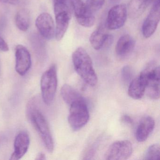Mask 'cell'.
<instances>
[{"mask_svg": "<svg viewBox=\"0 0 160 160\" xmlns=\"http://www.w3.org/2000/svg\"><path fill=\"white\" fill-rule=\"evenodd\" d=\"M37 99H31L27 105V115L40 136L48 151H54V143L48 122L39 107Z\"/></svg>", "mask_w": 160, "mask_h": 160, "instance_id": "obj_1", "label": "cell"}, {"mask_svg": "<svg viewBox=\"0 0 160 160\" xmlns=\"http://www.w3.org/2000/svg\"><path fill=\"white\" fill-rule=\"evenodd\" d=\"M72 60L76 72L84 82L91 87L96 86L98 77L87 51L83 48H78L73 53Z\"/></svg>", "mask_w": 160, "mask_h": 160, "instance_id": "obj_2", "label": "cell"}, {"mask_svg": "<svg viewBox=\"0 0 160 160\" xmlns=\"http://www.w3.org/2000/svg\"><path fill=\"white\" fill-rule=\"evenodd\" d=\"M58 79L57 66L51 65L42 77L41 88L42 98L47 105L53 103L58 88Z\"/></svg>", "mask_w": 160, "mask_h": 160, "instance_id": "obj_3", "label": "cell"}, {"mask_svg": "<svg viewBox=\"0 0 160 160\" xmlns=\"http://www.w3.org/2000/svg\"><path fill=\"white\" fill-rule=\"evenodd\" d=\"M160 66L153 62L149 63L140 75L146 82L147 95L152 100L160 98Z\"/></svg>", "mask_w": 160, "mask_h": 160, "instance_id": "obj_4", "label": "cell"}, {"mask_svg": "<svg viewBox=\"0 0 160 160\" xmlns=\"http://www.w3.org/2000/svg\"><path fill=\"white\" fill-rule=\"evenodd\" d=\"M68 122L73 131H78L86 125L89 119V112L84 99L74 102L70 105Z\"/></svg>", "mask_w": 160, "mask_h": 160, "instance_id": "obj_5", "label": "cell"}, {"mask_svg": "<svg viewBox=\"0 0 160 160\" xmlns=\"http://www.w3.org/2000/svg\"><path fill=\"white\" fill-rule=\"evenodd\" d=\"M133 152L132 144L128 140H120L112 143L106 152L105 159L124 160L129 159Z\"/></svg>", "mask_w": 160, "mask_h": 160, "instance_id": "obj_6", "label": "cell"}, {"mask_svg": "<svg viewBox=\"0 0 160 160\" xmlns=\"http://www.w3.org/2000/svg\"><path fill=\"white\" fill-rule=\"evenodd\" d=\"M128 10L124 4H118L110 9L108 14L106 26L108 29L115 30L121 28L127 19Z\"/></svg>", "mask_w": 160, "mask_h": 160, "instance_id": "obj_7", "label": "cell"}, {"mask_svg": "<svg viewBox=\"0 0 160 160\" xmlns=\"http://www.w3.org/2000/svg\"><path fill=\"white\" fill-rule=\"evenodd\" d=\"M77 21L85 28H91L94 25L95 18L93 14L89 11L82 0H70Z\"/></svg>", "mask_w": 160, "mask_h": 160, "instance_id": "obj_8", "label": "cell"}, {"mask_svg": "<svg viewBox=\"0 0 160 160\" xmlns=\"http://www.w3.org/2000/svg\"><path fill=\"white\" fill-rule=\"evenodd\" d=\"M160 20V0H156L142 25V34L144 38H150L153 35Z\"/></svg>", "mask_w": 160, "mask_h": 160, "instance_id": "obj_9", "label": "cell"}, {"mask_svg": "<svg viewBox=\"0 0 160 160\" xmlns=\"http://www.w3.org/2000/svg\"><path fill=\"white\" fill-rule=\"evenodd\" d=\"M15 70L21 76H24L31 67L32 60L30 54L24 46L18 45L15 48Z\"/></svg>", "mask_w": 160, "mask_h": 160, "instance_id": "obj_10", "label": "cell"}, {"mask_svg": "<svg viewBox=\"0 0 160 160\" xmlns=\"http://www.w3.org/2000/svg\"><path fill=\"white\" fill-rule=\"evenodd\" d=\"M35 25L41 35L50 40L55 36V26L52 16L48 13L41 14L36 18Z\"/></svg>", "mask_w": 160, "mask_h": 160, "instance_id": "obj_11", "label": "cell"}, {"mask_svg": "<svg viewBox=\"0 0 160 160\" xmlns=\"http://www.w3.org/2000/svg\"><path fill=\"white\" fill-rule=\"evenodd\" d=\"M30 138L28 133L22 131L18 134L14 140V151L10 160H18L21 159L27 153L30 145Z\"/></svg>", "mask_w": 160, "mask_h": 160, "instance_id": "obj_12", "label": "cell"}, {"mask_svg": "<svg viewBox=\"0 0 160 160\" xmlns=\"http://www.w3.org/2000/svg\"><path fill=\"white\" fill-rule=\"evenodd\" d=\"M56 27L55 37L57 41H60L64 37L69 27L71 18L70 11H63L55 13Z\"/></svg>", "mask_w": 160, "mask_h": 160, "instance_id": "obj_13", "label": "cell"}, {"mask_svg": "<svg viewBox=\"0 0 160 160\" xmlns=\"http://www.w3.org/2000/svg\"><path fill=\"white\" fill-rule=\"evenodd\" d=\"M155 127V121L153 118L146 116L140 120L136 131V138L139 142H143L148 139Z\"/></svg>", "mask_w": 160, "mask_h": 160, "instance_id": "obj_14", "label": "cell"}, {"mask_svg": "<svg viewBox=\"0 0 160 160\" xmlns=\"http://www.w3.org/2000/svg\"><path fill=\"white\" fill-rule=\"evenodd\" d=\"M135 46V41L132 36L128 34L122 35L117 42L116 54L119 58H125L132 53Z\"/></svg>", "mask_w": 160, "mask_h": 160, "instance_id": "obj_15", "label": "cell"}, {"mask_svg": "<svg viewBox=\"0 0 160 160\" xmlns=\"http://www.w3.org/2000/svg\"><path fill=\"white\" fill-rule=\"evenodd\" d=\"M146 91V82L139 75L130 82L128 88V95L135 100H139L144 96Z\"/></svg>", "mask_w": 160, "mask_h": 160, "instance_id": "obj_16", "label": "cell"}, {"mask_svg": "<svg viewBox=\"0 0 160 160\" xmlns=\"http://www.w3.org/2000/svg\"><path fill=\"white\" fill-rule=\"evenodd\" d=\"M156 0H131L128 5V13L132 18H136L143 14L146 9Z\"/></svg>", "mask_w": 160, "mask_h": 160, "instance_id": "obj_17", "label": "cell"}, {"mask_svg": "<svg viewBox=\"0 0 160 160\" xmlns=\"http://www.w3.org/2000/svg\"><path fill=\"white\" fill-rule=\"evenodd\" d=\"M108 35L103 27H99L92 33L90 37V42L92 47L97 50L104 48Z\"/></svg>", "mask_w": 160, "mask_h": 160, "instance_id": "obj_18", "label": "cell"}, {"mask_svg": "<svg viewBox=\"0 0 160 160\" xmlns=\"http://www.w3.org/2000/svg\"><path fill=\"white\" fill-rule=\"evenodd\" d=\"M61 94L63 101L69 106L76 101L84 99L79 92L68 84L62 87Z\"/></svg>", "mask_w": 160, "mask_h": 160, "instance_id": "obj_19", "label": "cell"}, {"mask_svg": "<svg viewBox=\"0 0 160 160\" xmlns=\"http://www.w3.org/2000/svg\"><path fill=\"white\" fill-rule=\"evenodd\" d=\"M15 23L20 30H28L30 25V15L28 10L22 9L18 12L15 16Z\"/></svg>", "mask_w": 160, "mask_h": 160, "instance_id": "obj_20", "label": "cell"}, {"mask_svg": "<svg viewBox=\"0 0 160 160\" xmlns=\"http://www.w3.org/2000/svg\"><path fill=\"white\" fill-rule=\"evenodd\" d=\"M144 157L145 160H159L160 157V145L158 143H155L150 146L146 151Z\"/></svg>", "mask_w": 160, "mask_h": 160, "instance_id": "obj_21", "label": "cell"}, {"mask_svg": "<svg viewBox=\"0 0 160 160\" xmlns=\"http://www.w3.org/2000/svg\"><path fill=\"white\" fill-rule=\"evenodd\" d=\"M105 0H87L86 5L89 11L94 14L102 8Z\"/></svg>", "mask_w": 160, "mask_h": 160, "instance_id": "obj_22", "label": "cell"}, {"mask_svg": "<svg viewBox=\"0 0 160 160\" xmlns=\"http://www.w3.org/2000/svg\"><path fill=\"white\" fill-rule=\"evenodd\" d=\"M132 67L129 65H126L122 67L121 72L122 79L125 83H130L132 80L133 72Z\"/></svg>", "mask_w": 160, "mask_h": 160, "instance_id": "obj_23", "label": "cell"}, {"mask_svg": "<svg viewBox=\"0 0 160 160\" xmlns=\"http://www.w3.org/2000/svg\"><path fill=\"white\" fill-rule=\"evenodd\" d=\"M54 3V12L69 11L68 0H52Z\"/></svg>", "mask_w": 160, "mask_h": 160, "instance_id": "obj_24", "label": "cell"}, {"mask_svg": "<svg viewBox=\"0 0 160 160\" xmlns=\"http://www.w3.org/2000/svg\"><path fill=\"white\" fill-rule=\"evenodd\" d=\"M9 49V46L7 43L0 36V51L7 52Z\"/></svg>", "mask_w": 160, "mask_h": 160, "instance_id": "obj_25", "label": "cell"}, {"mask_svg": "<svg viewBox=\"0 0 160 160\" xmlns=\"http://www.w3.org/2000/svg\"><path fill=\"white\" fill-rule=\"evenodd\" d=\"M23 1L24 0H0V2L12 5H18L22 3Z\"/></svg>", "mask_w": 160, "mask_h": 160, "instance_id": "obj_26", "label": "cell"}, {"mask_svg": "<svg viewBox=\"0 0 160 160\" xmlns=\"http://www.w3.org/2000/svg\"><path fill=\"white\" fill-rule=\"evenodd\" d=\"M121 120L122 122L123 123H125V124H129V125H131L133 122L132 119L130 116L127 115L122 116V117Z\"/></svg>", "mask_w": 160, "mask_h": 160, "instance_id": "obj_27", "label": "cell"}, {"mask_svg": "<svg viewBox=\"0 0 160 160\" xmlns=\"http://www.w3.org/2000/svg\"><path fill=\"white\" fill-rule=\"evenodd\" d=\"M46 159V156L44 153H40L38 154L37 155V157H36V160H45Z\"/></svg>", "mask_w": 160, "mask_h": 160, "instance_id": "obj_28", "label": "cell"}, {"mask_svg": "<svg viewBox=\"0 0 160 160\" xmlns=\"http://www.w3.org/2000/svg\"><path fill=\"white\" fill-rule=\"evenodd\" d=\"M109 1H110L112 3H116L119 2L120 0H109Z\"/></svg>", "mask_w": 160, "mask_h": 160, "instance_id": "obj_29", "label": "cell"}]
</instances>
